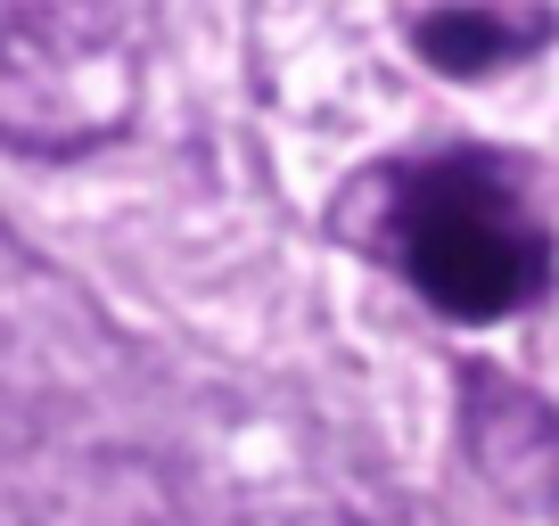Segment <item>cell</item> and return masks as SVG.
Returning a JSON list of instances; mask_svg holds the SVG:
<instances>
[{
	"label": "cell",
	"mask_w": 559,
	"mask_h": 526,
	"mask_svg": "<svg viewBox=\"0 0 559 526\" xmlns=\"http://www.w3.org/2000/svg\"><path fill=\"white\" fill-rule=\"evenodd\" d=\"M403 272L419 297L461 321H502L551 272V247L526 223V206L486 174V165H428L395 206Z\"/></svg>",
	"instance_id": "cell-1"
},
{
	"label": "cell",
	"mask_w": 559,
	"mask_h": 526,
	"mask_svg": "<svg viewBox=\"0 0 559 526\" xmlns=\"http://www.w3.org/2000/svg\"><path fill=\"white\" fill-rule=\"evenodd\" d=\"M519 17H502V9H437V17H419V50L437 58L444 74H486V67H502L510 50H519Z\"/></svg>",
	"instance_id": "cell-2"
}]
</instances>
